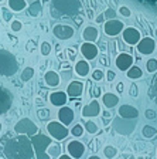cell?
Here are the masks:
<instances>
[{
    "label": "cell",
    "instance_id": "55",
    "mask_svg": "<svg viewBox=\"0 0 157 159\" xmlns=\"http://www.w3.org/2000/svg\"><path fill=\"white\" fill-rule=\"evenodd\" d=\"M0 2H3V0H0Z\"/></svg>",
    "mask_w": 157,
    "mask_h": 159
},
{
    "label": "cell",
    "instance_id": "48",
    "mask_svg": "<svg viewBox=\"0 0 157 159\" xmlns=\"http://www.w3.org/2000/svg\"><path fill=\"white\" fill-rule=\"evenodd\" d=\"M58 159H74V158H71V156H69L68 153H65V155H59V156H58Z\"/></svg>",
    "mask_w": 157,
    "mask_h": 159
},
{
    "label": "cell",
    "instance_id": "49",
    "mask_svg": "<svg viewBox=\"0 0 157 159\" xmlns=\"http://www.w3.org/2000/svg\"><path fill=\"white\" fill-rule=\"evenodd\" d=\"M94 95H95V97H99V95H101V88H98V87H96L95 91H94Z\"/></svg>",
    "mask_w": 157,
    "mask_h": 159
},
{
    "label": "cell",
    "instance_id": "16",
    "mask_svg": "<svg viewBox=\"0 0 157 159\" xmlns=\"http://www.w3.org/2000/svg\"><path fill=\"white\" fill-rule=\"evenodd\" d=\"M74 118H75V114H74V109L69 108V107L64 105L59 108L58 111V119L59 122L64 124V125H69V124H72V121H74Z\"/></svg>",
    "mask_w": 157,
    "mask_h": 159
},
{
    "label": "cell",
    "instance_id": "13",
    "mask_svg": "<svg viewBox=\"0 0 157 159\" xmlns=\"http://www.w3.org/2000/svg\"><path fill=\"white\" fill-rule=\"evenodd\" d=\"M101 114V105H99L98 99H92L88 105L82 108V116L84 118H94Z\"/></svg>",
    "mask_w": 157,
    "mask_h": 159
},
{
    "label": "cell",
    "instance_id": "9",
    "mask_svg": "<svg viewBox=\"0 0 157 159\" xmlns=\"http://www.w3.org/2000/svg\"><path fill=\"white\" fill-rule=\"evenodd\" d=\"M124 29V24L122 23L120 20H116V19H112V20H108L103 26V31L105 34H108L111 37H115L120 34Z\"/></svg>",
    "mask_w": 157,
    "mask_h": 159
},
{
    "label": "cell",
    "instance_id": "52",
    "mask_svg": "<svg viewBox=\"0 0 157 159\" xmlns=\"http://www.w3.org/2000/svg\"><path fill=\"white\" fill-rule=\"evenodd\" d=\"M41 2H43V3H46V2H50V0H41Z\"/></svg>",
    "mask_w": 157,
    "mask_h": 159
},
{
    "label": "cell",
    "instance_id": "23",
    "mask_svg": "<svg viewBox=\"0 0 157 159\" xmlns=\"http://www.w3.org/2000/svg\"><path fill=\"white\" fill-rule=\"evenodd\" d=\"M44 81L48 87H58L61 83V77L55 71H47L46 75H44Z\"/></svg>",
    "mask_w": 157,
    "mask_h": 159
},
{
    "label": "cell",
    "instance_id": "24",
    "mask_svg": "<svg viewBox=\"0 0 157 159\" xmlns=\"http://www.w3.org/2000/svg\"><path fill=\"white\" fill-rule=\"evenodd\" d=\"M89 71H91V67H89L88 61H85V60H79V61H76L75 73L78 74L79 77H86L89 74Z\"/></svg>",
    "mask_w": 157,
    "mask_h": 159
},
{
    "label": "cell",
    "instance_id": "10",
    "mask_svg": "<svg viewBox=\"0 0 157 159\" xmlns=\"http://www.w3.org/2000/svg\"><path fill=\"white\" fill-rule=\"evenodd\" d=\"M122 36H123V41L128 43L129 46H136L142 39L140 31L137 29H134V27H126V29H123Z\"/></svg>",
    "mask_w": 157,
    "mask_h": 159
},
{
    "label": "cell",
    "instance_id": "22",
    "mask_svg": "<svg viewBox=\"0 0 157 159\" xmlns=\"http://www.w3.org/2000/svg\"><path fill=\"white\" fill-rule=\"evenodd\" d=\"M102 104H103L108 109H111L119 104V97L113 93H106L102 95Z\"/></svg>",
    "mask_w": 157,
    "mask_h": 159
},
{
    "label": "cell",
    "instance_id": "2",
    "mask_svg": "<svg viewBox=\"0 0 157 159\" xmlns=\"http://www.w3.org/2000/svg\"><path fill=\"white\" fill-rule=\"evenodd\" d=\"M52 10H57L54 16H75L81 10V3L79 0H52Z\"/></svg>",
    "mask_w": 157,
    "mask_h": 159
},
{
    "label": "cell",
    "instance_id": "41",
    "mask_svg": "<svg viewBox=\"0 0 157 159\" xmlns=\"http://www.w3.org/2000/svg\"><path fill=\"white\" fill-rule=\"evenodd\" d=\"M144 116H146L147 119H156L157 112L154 111V109H146V111H144Z\"/></svg>",
    "mask_w": 157,
    "mask_h": 159
},
{
    "label": "cell",
    "instance_id": "45",
    "mask_svg": "<svg viewBox=\"0 0 157 159\" xmlns=\"http://www.w3.org/2000/svg\"><path fill=\"white\" fill-rule=\"evenodd\" d=\"M2 11H3V16H4V20H6V21H9V20H10V19H11V16H10V13H9V11H7V10H6V9H3V10H2Z\"/></svg>",
    "mask_w": 157,
    "mask_h": 159
},
{
    "label": "cell",
    "instance_id": "33",
    "mask_svg": "<svg viewBox=\"0 0 157 159\" xmlns=\"http://www.w3.org/2000/svg\"><path fill=\"white\" fill-rule=\"evenodd\" d=\"M146 68H147V73H156L157 71V60L149 58L147 63H146Z\"/></svg>",
    "mask_w": 157,
    "mask_h": 159
},
{
    "label": "cell",
    "instance_id": "30",
    "mask_svg": "<svg viewBox=\"0 0 157 159\" xmlns=\"http://www.w3.org/2000/svg\"><path fill=\"white\" fill-rule=\"evenodd\" d=\"M69 132H71L72 136H75V138H79V136L84 135L85 129H84V125H81V124H76V125L72 126V129L69 131Z\"/></svg>",
    "mask_w": 157,
    "mask_h": 159
},
{
    "label": "cell",
    "instance_id": "54",
    "mask_svg": "<svg viewBox=\"0 0 157 159\" xmlns=\"http://www.w3.org/2000/svg\"><path fill=\"white\" fill-rule=\"evenodd\" d=\"M156 37H157V29H156Z\"/></svg>",
    "mask_w": 157,
    "mask_h": 159
},
{
    "label": "cell",
    "instance_id": "21",
    "mask_svg": "<svg viewBox=\"0 0 157 159\" xmlns=\"http://www.w3.org/2000/svg\"><path fill=\"white\" fill-rule=\"evenodd\" d=\"M82 39L85 40L86 43H95L96 40L99 39L98 29H96V27H94V26L85 27V30L82 31Z\"/></svg>",
    "mask_w": 157,
    "mask_h": 159
},
{
    "label": "cell",
    "instance_id": "46",
    "mask_svg": "<svg viewBox=\"0 0 157 159\" xmlns=\"http://www.w3.org/2000/svg\"><path fill=\"white\" fill-rule=\"evenodd\" d=\"M103 20H105L103 14H101V16H98V17H96V20H95V21H96V23H99V24H102V23H103Z\"/></svg>",
    "mask_w": 157,
    "mask_h": 159
},
{
    "label": "cell",
    "instance_id": "12",
    "mask_svg": "<svg viewBox=\"0 0 157 159\" xmlns=\"http://www.w3.org/2000/svg\"><path fill=\"white\" fill-rule=\"evenodd\" d=\"M52 33L59 40H68V39L74 37L75 30H74V27L68 26V24H57V26L52 29Z\"/></svg>",
    "mask_w": 157,
    "mask_h": 159
},
{
    "label": "cell",
    "instance_id": "47",
    "mask_svg": "<svg viewBox=\"0 0 157 159\" xmlns=\"http://www.w3.org/2000/svg\"><path fill=\"white\" fill-rule=\"evenodd\" d=\"M116 89H118V93H123V84L119 83L118 87H116Z\"/></svg>",
    "mask_w": 157,
    "mask_h": 159
},
{
    "label": "cell",
    "instance_id": "29",
    "mask_svg": "<svg viewBox=\"0 0 157 159\" xmlns=\"http://www.w3.org/2000/svg\"><path fill=\"white\" fill-rule=\"evenodd\" d=\"M40 11H41V2H34L33 4H30L28 7V14L33 17H37L40 14Z\"/></svg>",
    "mask_w": 157,
    "mask_h": 159
},
{
    "label": "cell",
    "instance_id": "27",
    "mask_svg": "<svg viewBox=\"0 0 157 159\" xmlns=\"http://www.w3.org/2000/svg\"><path fill=\"white\" fill-rule=\"evenodd\" d=\"M142 135L146 139H153L154 136L157 135V129L151 125H144L143 128H142Z\"/></svg>",
    "mask_w": 157,
    "mask_h": 159
},
{
    "label": "cell",
    "instance_id": "36",
    "mask_svg": "<svg viewBox=\"0 0 157 159\" xmlns=\"http://www.w3.org/2000/svg\"><path fill=\"white\" fill-rule=\"evenodd\" d=\"M37 116H38L41 121H44V119L50 118V111L47 108H43V109H38L37 111Z\"/></svg>",
    "mask_w": 157,
    "mask_h": 159
},
{
    "label": "cell",
    "instance_id": "43",
    "mask_svg": "<svg viewBox=\"0 0 157 159\" xmlns=\"http://www.w3.org/2000/svg\"><path fill=\"white\" fill-rule=\"evenodd\" d=\"M106 77H108V81H113V80L116 78V74H115L112 70H109L108 74H106Z\"/></svg>",
    "mask_w": 157,
    "mask_h": 159
},
{
    "label": "cell",
    "instance_id": "28",
    "mask_svg": "<svg viewBox=\"0 0 157 159\" xmlns=\"http://www.w3.org/2000/svg\"><path fill=\"white\" fill-rule=\"evenodd\" d=\"M103 155H105V158H108V159H115L116 155H118V149L115 148V146H112V145L105 146L103 148Z\"/></svg>",
    "mask_w": 157,
    "mask_h": 159
},
{
    "label": "cell",
    "instance_id": "32",
    "mask_svg": "<svg viewBox=\"0 0 157 159\" xmlns=\"http://www.w3.org/2000/svg\"><path fill=\"white\" fill-rule=\"evenodd\" d=\"M84 129H85L86 132H89V134H96L98 132V125H96L94 121H86L85 124H84Z\"/></svg>",
    "mask_w": 157,
    "mask_h": 159
},
{
    "label": "cell",
    "instance_id": "15",
    "mask_svg": "<svg viewBox=\"0 0 157 159\" xmlns=\"http://www.w3.org/2000/svg\"><path fill=\"white\" fill-rule=\"evenodd\" d=\"M116 67H118L120 71H128L132 66H133V57L128 53H120L116 57Z\"/></svg>",
    "mask_w": 157,
    "mask_h": 159
},
{
    "label": "cell",
    "instance_id": "4",
    "mask_svg": "<svg viewBox=\"0 0 157 159\" xmlns=\"http://www.w3.org/2000/svg\"><path fill=\"white\" fill-rule=\"evenodd\" d=\"M19 63L17 58L7 50H0V74L10 77L17 73Z\"/></svg>",
    "mask_w": 157,
    "mask_h": 159
},
{
    "label": "cell",
    "instance_id": "53",
    "mask_svg": "<svg viewBox=\"0 0 157 159\" xmlns=\"http://www.w3.org/2000/svg\"><path fill=\"white\" fill-rule=\"evenodd\" d=\"M0 132H2V124H0Z\"/></svg>",
    "mask_w": 157,
    "mask_h": 159
},
{
    "label": "cell",
    "instance_id": "51",
    "mask_svg": "<svg viewBox=\"0 0 157 159\" xmlns=\"http://www.w3.org/2000/svg\"><path fill=\"white\" fill-rule=\"evenodd\" d=\"M129 159H136V158H134V156H129Z\"/></svg>",
    "mask_w": 157,
    "mask_h": 159
},
{
    "label": "cell",
    "instance_id": "26",
    "mask_svg": "<svg viewBox=\"0 0 157 159\" xmlns=\"http://www.w3.org/2000/svg\"><path fill=\"white\" fill-rule=\"evenodd\" d=\"M9 7L13 11H21L27 7L26 0H9Z\"/></svg>",
    "mask_w": 157,
    "mask_h": 159
},
{
    "label": "cell",
    "instance_id": "17",
    "mask_svg": "<svg viewBox=\"0 0 157 159\" xmlns=\"http://www.w3.org/2000/svg\"><path fill=\"white\" fill-rule=\"evenodd\" d=\"M119 116L124 119H137L139 116V109L134 108L133 105H129V104H124V105L119 107V111H118Z\"/></svg>",
    "mask_w": 157,
    "mask_h": 159
},
{
    "label": "cell",
    "instance_id": "35",
    "mask_svg": "<svg viewBox=\"0 0 157 159\" xmlns=\"http://www.w3.org/2000/svg\"><path fill=\"white\" fill-rule=\"evenodd\" d=\"M40 50H41V54H43V56H48V54L51 53V44H50L48 41H44V43H41Z\"/></svg>",
    "mask_w": 157,
    "mask_h": 159
},
{
    "label": "cell",
    "instance_id": "5",
    "mask_svg": "<svg viewBox=\"0 0 157 159\" xmlns=\"http://www.w3.org/2000/svg\"><path fill=\"white\" fill-rule=\"evenodd\" d=\"M112 126L120 135H130V134H133L134 128H136V122L133 119H124L122 116H118V118H115L112 121Z\"/></svg>",
    "mask_w": 157,
    "mask_h": 159
},
{
    "label": "cell",
    "instance_id": "18",
    "mask_svg": "<svg viewBox=\"0 0 157 159\" xmlns=\"http://www.w3.org/2000/svg\"><path fill=\"white\" fill-rule=\"evenodd\" d=\"M98 53H99V50L94 43H86L85 41V43L81 46V54L85 57L88 61L89 60H91V61L95 60L96 57H98Z\"/></svg>",
    "mask_w": 157,
    "mask_h": 159
},
{
    "label": "cell",
    "instance_id": "39",
    "mask_svg": "<svg viewBox=\"0 0 157 159\" xmlns=\"http://www.w3.org/2000/svg\"><path fill=\"white\" fill-rule=\"evenodd\" d=\"M119 13H120L123 17H130L132 16L130 9H129V7H126V6H120V7H119Z\"/></svg>",
    "mask_w": 157,
    "mask_h": 159
},
{
    "label": "cell",
    "instance_id": "50",
    "mask_svg": "<svg viewBox=\"0 0 157 159\" xmlns=\"http://www.w3.org/2000/svg\"><path fill=\"white\" fill-rule=\"evenodd\" d=\"M88 159H102V158H99L98 155H91V156H89Z\"/></svg>",
    "mask_w": 157,
    "mask_h": 159
},
{
    "label": "cell",
    "instance_id": "14",
    "mask_svg": "<svg viewBox=\"0 0 157 159\" xmlns=\"http://www.w3.org/2000/svg\"><path fill=\"white\" fill-rule=\"evenodd\" d=\"M11 101H13L11 94H10L4 87L0 85V114L9 111L10 107H11Z\"/></svg>",
    "mask_w": 157,
    "mask_h": 159
},
{
    "label": "cell",
    "instance_id": "37",
    "mask_svg": "<svg viewBox=\"0 0 157 159\" xmlns=\"http://www.w3.org/2000/svg\"><path fill=\"white\" fill-rule=\"evenodd\" d=\"M103 78V71L99 68L94 70V73H92V80H95V81H101Z\"/></svg>",
    "mask_w": 157,
    "mask_h": 159
},
{
    "label": "cell",
    "instance_id": "1",
    "mask_svg": "<svg viewBox=\"0 0 157 159\" xmlns=\"http://www.w3.org/2000/svg\"><path fill=\"white\" fill-rule=\"evenodd\" d=\"M4 155L7 159H33L34 149L31 139L27 135H20L10 139L4 146Z\"/></svg>",
    "mask_w": 157,
    "mask_h": 159
},
{
    "label": "cell",
    "instance_id": "8",
    "mask_svg": "<svg viewBox=\"0 0 157 159\" xmlns=\"http://www.w3.org/2000/svg\"><path fill=\"white\" fill-rule=\"evenodd\" d=\"M136 47H137V51L142 56H150V54L154 53V50H156V41L151 37H143L136 44Z\"/></svg>",
    "mask_w": 157,
    "mask_h": 159
},
{
    "label": "cell",
    "instance_id": "31",
    "mask_svg": "<svg viewBox=\"0 0 157 159\" xmlns=\"http://www.w3.org/2000/svg\"><path fill=\"white\" fill-rule=\"evenodd\" d=\"M33 77H34V70L31 68V67H27V68L23 70V73L20 75V80H21V81H28V80H31Z\"/></svg>",
    "mask_w": 157,
    "mask_h": 159
},
{
    "label": "cell",
    "instance_id": "19",
    "mask_svg": "<svg viewBox=\"0 0 157 159\" xmlns=\"http://www.w3.org/2000/svg\"><path fill=\"white\" fill-rule=\"evenodd\" d=\"M68 101V95H67L65 91H54V93L50 94V102L54 107H64Z\"/></svg>",
    "mask_w": 157,
    "mask_h": 159
},
{
    "label": "cell",
    "instance_id": "38",
    "mask_svg": "<svg viewBox=\"0 0 157 159\" xmlns=\"http://www.w3.org/2000/svg\"><path fill=\"white\" fill-rule=\"evenodd\" d=\"M103 17H105V19H108V20H112V19H115V17H116V11H115L113 9H111V7H109V9L105 10Z\"/></svg>",
    "mask_w": 157,
    "mask_h": 159
},
{
    "label": "cell",
    "instance_id": "7",
    "mask_svg": "<svg viewBox=\"0 0 157 159\" xmlns=\"http://www.w3.org/2000/svg\"><path fill=\"white\" fill-rule=\"evenodd\" d=\"M47 131H48L50 136L57 141H62V139H65L68 136V128H67L64 124H61L59 121H51L48 122L47 125Z\"/></svg>",
    "mask_w": 157,
    "mask_h": 159
},
{
    "label": "cell",
    "instance_id": "42",
    "mask_svg": "<svg viewBox=\"0 0 157 159\" xmlns=\"http://www.w3.org/2000/svg\"><path fill=\"white\" fill-rule=\"evenodd\" d=\"M130 95H132V97H137V95H139V88H137V85L132 84V87H130Z\"/></svg>",
    "mask_w": 157,
    "mask_h": 159
},
{
    "label": "cell",
    "instance_id": "40",
    "mask_svg": "<svg viewBox=\"0 0 157 159\" xmlns=\"http://www.w3.org/2000/svg\"><path fill=\"white\" fill-rule=\"evenodd\" d=\"M21 29H23V23L21 21H19V20H13L11 21V30L13 31H20Z\"/></svg>",
    "mask_w": 157,
    "mask_h": 159
},
{
    "label": "cell",
    "instance_id": "34",
    "mask_svg": "<svg viewBox=\"0 0 157 159\" xmlns=\"http://www.w3.org/2000/svg\"><path fill=\"white\" fill-rule=\"evenodd\" d=\"M47 153L50 156H59L61 155V146L59 145H50V148L47 149Z\"/></svg>",
    "mask_w": 157,
    "mask_h": 159
},
{
    "label": "cell",
    "instance_id": "20",
    "mask_svg": "<svg viewBox=\"0 0 157 159\" xmlns=\"http://www.w3.org/2000/svg\"><path fill=\"white\" fill-rule=\"evenodd\" d=\"M65 93H67V95L72 97V98L81 97L82 93H84V83L82 81H71Z\"/></svg>",
    "mask_w": 157,
    "mask_h": 159
},
{
    "label": "cell",
    "instance_id": "3",
    "mask_svg": "<svg viewBox=\"0 0 157 159\" xmlns=\"http://www.w3.org/2000/svg\"><path fill=\"white\" fill-rule=\"evenodd\" d=\"M30 139L37 159H51V156L47 153V149L51 145V136H46L44 134H36Z\"/></svg>",
    "mask_w": 157,
    "mask_h": 159
},
{
    "label": "cell",
    "instance_id": "44",
    "mask_svg": "<svg viewBox=\"0 0 157 159\" xmlns=\"http://www.w3.org/2000/svg\"><path fill=\"white\" fill-rule=\"evenodd\" d=\"M142 3H146V4H151V6H156L157 7V0H139Z\"/></svg>",
    "mask_w": 157,
    "mask_h": 159
},
{
    "label": "cell",
    "instance_id": "6",
    "mask_svg": "<svg viewBox=\"0 0 157 159\" xmlns=\"http://www.w3.org/2000/svg\"><path fill=\"white\" fill-rule=\"evenodd\" d=\"M14 131L19 135H27V136H33L36 134H38V126L28 118L20 119L19 122L14 125Z\"/></svg>",
    "mask_w": 157,
    "mask_h": 159
},
{
    "label": "cell",
    "instance_id": "25",
    "mask_svg": "<svg viewBox=\"0 0 157 159\" xmlns=\"http://www.w3.org/2000/svg\"><path fill=\"white\" fill-rule=\"evenodd\" d=\"M126 75H128L130 80H139V78H142V75H143V71H142L140 67L132 66L130 68L126 71Z\"/></svg>",
    "mask_w": 157,
    "mask_h": 159
},
{
    "label": "cell",
    "instance_id": "11",
    "mask_svg": "<svg viewBox=\"0 0 157 159\" xmlns=\"http://www.w3.org/2000/svg\"><path fill=\"white\" fill-rule=\"evenodd\" d=\"M67 153L74 159H79L85 153V145L79 142V141H76V139H74V141L67 143Z\"/></svg>",
    "mask_w": 157,
    "mask_h": 159
}]
</instances>
